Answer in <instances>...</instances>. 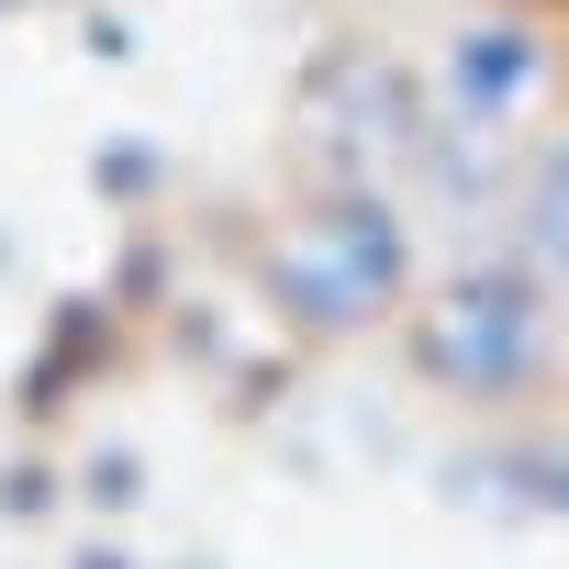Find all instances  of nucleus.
Masks as SVG:
<instances>
[{"label": "nucleus", "instance_id": "3", "mask_svg": "<svg viewBox=\"0 0 569 569\" xmlns=\"http://www.w3.org/2000/svg\"><path fill=\"white\" fill-rule=\"evenodd\" d=\"M436 134V90L425 68H402L391 46H325L302 79H291V157H302V190H402L413 157Z\"/></svg>", "mask_w": 569, "mask_h": 569}, {"label": "nucleus", "instance_id": "5", "mask_svg": "<svg viewBox=\"0 0 569 569\" xmlns=\"http://www.w3.org/2000/svg\"><path fill=\"white\" fill-rule=\"evenodd\" d=\"M513 268L569 302V134H547L513 168Z\"/></svg>", "mask_w": 569, "mask_h": 569}, {"label": "nucleus", "instance_id": "4", "mask_svg": "<svg viewBox=\"0 0 569 569\" xmlns=\"http://www.w3.org/2000/svg\"><path fill=\"white\" fill-rule=\"evenodd\" d=\"M436 112L469 134H525L558 101V34H547V0H458V23L436 34Z\"/></svg>", "mask_w": 569, "mask_h": 569}, {"label": "nucleus", "instance_id": "2", "mask_svg": "<svg viewBox=\"0 0 569 569\" xmlns=\"http://www.w3.org/2000/svg\"><path fill=\"white\" fill-rule=\"evenodd\" d=\"M402 358L425 391L447 402H525L547 369H558V291L525 279L513 257H480L436 291H413L402 313Z\"/></svg>", "mask_w": 569, "mask_h": 569}, {"label": "nucleus", "instance_id": "1", "mask_svg": "<svg viewBox=\"0 0 569 569\" xmlns=\"http://www.w3.org/2000/svg\"><path fill=\"white\" fill-rule=\"evenodd\" d=\"M257 291H268L279 325L313 336V347L402 325L413 291H425L402 190H302L291 212H279V234L257 246Z\"/></svg>", "mask_w": 569, "mask_h": 569}]
</instances>
